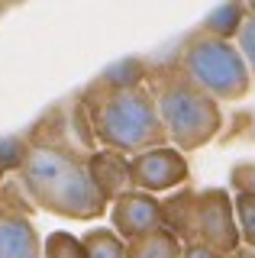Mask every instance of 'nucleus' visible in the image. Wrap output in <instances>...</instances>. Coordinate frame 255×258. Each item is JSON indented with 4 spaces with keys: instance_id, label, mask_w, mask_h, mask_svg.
Here are the masks:
<instances>
[{
    "instance_id": "1",
    "label": "nucleus",
    "mask_w": 255,
    "mask_h": 258,
    "mask_svg": "<svg viewBox=\"0 0 255 258\" xmlns=\"http://www.w3.org/2000/svg\"><path fill=\"white\" fill-rule=\"evenodd\" d=\"M17 177L29 200L45 213L94 223L110 210L107 194L91 171V155L61 142H33Z\"/></svg>"
},
{
    "instance_id": "2",
    "label": "nucleus",
    "mask_w": 255,
    "mask_h": 258,
    "mask_svg": "<svg viewBox=\"0 0 255 258\" xmlns=\"http://www.w3.org/2000/svg\"><path fill=\"white\" fill-rule=\"evenodd\" d=\"M91 129H94V142H100L103 152H113V155L123 158L168 145L155 94L149 87L103 91L100 103L91 110Z\"/></svg>"
},
{
    "instance_id": "3",
    "label": "nucleus",
    "mask_w": 255,
    "mask_h": 258,
    "mask_svg": "<svg viewBox=\"0 0 255 258\" xmlns=\"http://www.w3.org/2000/svg\"><path fill=\"white\" fill-rule=\"evenodd\" d=\"M155 103L168 145H174L181 155L210 145L223 129L220 103L210 94H204L181 68L155 87Z\"/></svg>"
},
{
    "instance_id": "4",
    "label": "nucleus",
    "mask_w": 255,
    "mask_h": 258,
    "mask_svg": "<svg viewBox=\"0 0 255 258\" xmlns=\"http://www.w3.org/2000/svg\"><path fill=\"white\" fill-rule=\"evenodd\" d=\"M181 71L217 103L223 100L236 103L252 94L249 64L236 48V42H223V39L194 32L184 42V52H181Z\"/></svg>"
},
{
    "instance_id": "5",
    "label": "nucleus",
    "mask_w": 255,
    "mask_h": 258,
    "mask_svg": "<svg viewBox=\"0 0 255 258\" xmlns=\"http://www.w3.org/2000/svg\"><path fill=\"white\" fill-rule=\"evenodd\" d=\"M194 242L233 258L242 245L236 207L226 187H204L194 194Z\"/></svg>"
},
{
    "instance_id": "6",
    "label": "nucleus",
    "mask_w": 255,
    "mask_h": 258,
    "mask_svg": "<svg viewBox=\"0 0 255 258\" xmlns=\"http://www.w3.org/2000/svg\"><path fill=\"white\" fill-rule=\"evenodd\" d=\"M190 177L187 155H181L174 145H158L142 155L130 158V187L146 190V194H162L174 190Z\"/></svg>"
},
{
    "instance_id": "7",
    "label": "nucleus",
    "mask_w": 255,
    "mask_h": 258,
    "mask_svg": "<svg viewBox=\"0 0 255 258\" xmlns=\"http://www.w3.org/2000/svg\"><path fill=\"white\" fill-rule=\"evenodd\" d=\"M110 223H113L110 229H113L126 245H130V242H139V239L152 236L158 229H165L162 200H158L155 194L130 187L110 204Z\"/></svg>"
},
{
    "instance_id": "8",
    "label": "nucleus",
    "mask_w": 255,
    "mask_h": 258,
    "mask_svg": "<svg viewBox=\"0 0 255 258\" xmlns=\"http://www.w3.org/2000/svg\"><path fill=\"white\" fill-rule=\"evenodd\" d=\"M42 242L29 216L0 210V258H42Z\"/></svg>"
},
{
    "instance_id": "9",
    "label": "nucleus",
    "mask_w": 255,
    "mask_h": 258,
    "mask_svg": "<svg viewBox=\"0 0 255 258\" xmlns=\"http://www.w3.org/2000/svg\"><path fill=\"white\" fill-rule=\"evenodd\" d=\"M245 20H249V7L245 4H220L201 20L197 32L210 36V39H223V42H236V36L245 26Z\"/></svg>"
},
{
    "instance_id": "10",
    "label": "nucleus",
    "mask_w": 255,
    "mask_h": 258,
    "mask_svg": "<svg viewBox=\"0 0 255 258\" xmlns=\"http://www.w3.org/2000/svg\"><path fill=\"white\" fill-rule=\"evenodd\" d=\"M91 171L97 177L100 190L107 194V200H116L123 190H130V158L100 152V155H91Z\"/></svg>"
},
{
    "instance_id": "11",
    "label": "nucleus",
    "mask_w": 255,
    "mask_h": 258,
    "mask_svg": "<svg viewBox=\"0 0 255 258\" xmlns=\"http://www.w3.org/2000/svg\"><path fill=\"white\" fill-rule=\"evenodd\" d=\"M87 258H130V245L107 226H94L81 236Z\"/></svg>"
},
{
    "instance_id": "12",
    "label": "nucleus",
    "mask_w": 255,
    "mask_h": 258,
    "mask_svg": "<svg viewBox=\"0 0 255 258\" xmlns=\"http://www.w3.org/2000/svg\"><path fill=\"white\" fill-rule=\"evenodd\" d=\"M181 255H184V242L171 236L168 229H158L139 242H130V258H181Z\"/></svg>"
},
{
    "instance_id": "13",
    "label": "nucleus",
    "mask_w": 255,
    "mask_h": 258,
    "mask_svg": "<svg viewBox=\"0 0 255 258\" xmlns=\"http://www.w3.org/2000/svg\"><path fill=\"white\" fill-rule=\"evenodd\" d=\"M142 75H146V64L139 58H126L119 64H110L107 71H103L100 84L107 87V91H123V87H142Z\"/></svg>"
},
{
    "instance_id": "14",
    "label": "nucleus",
    "mask_w": 255,
    "mask_h": 258,
    "mask_svg": "<svg viewBox=\"0 0 255 258\" xmlns=\"http://www.w3.org/2000/svg\"><path fill=\"white\" fill-rule=\"evenodd\" d=\"M42 258H87L81 236H71L65 229L49 232V239L42 242Z\"/></svg>"
},
{
    "instance_id": "15",
    "label": "nucleus",
    "mask_w": 255,
    "mask_h": 258,
    "mask_svg": "<svg viewBox=\"0 0 255 258\" xmlns=\"http://www.w3.org/2000/svg\"><path fill=\"white\" fill-rule=\"evenodd\" d=\"M29 145L23 136H7V139H0V168L4 171H17L26 165V155H29Z\"/></svg>"
},
{
    "instance_id": "16",
    "label": "nucleus",
    "mask_w": 255,
    "mask_h": 258,
    "mask_svg": "<svg viewBox=\"0 0 255 258\" xmlns=\"http://www.w3.org/2000/svg\"><path fill=\"white\" fill-rule=\"evenodd\" d=\"M236 207V223H239V239L245 248L255 252V197H233Z\"/></svg>"
},
{
    "instance_id": "17",
    "label": "nucleus",
    "mask_w": 255,
    "mask_h": 258,
    "mask_svg": "<svg viewBox=\"0 0 255 258\" xmlns=\"http://www.w3.org/2000/svg\"><path fill=\"white\" fill-rule=\"evenodd\" d=\"M229 190L233 197H255V161H239L229 171Z\"/></svg>"
},
{
    "instance_id": "18",
    "label": "nucleus",
    "mask_w": 255,
    "mask_h": 258,
    "mask_svg": "<svg viewBox=\"0 0 255 258\" xmlns=\"http://www.w3.org/2000/svg\"><path fill=\"white\" fill-rule=\"evenodd\" d=\"M236 48L242 52L245 64H249L252 87H255V10H249V20H245V26L239 29V36H236Z\"/></svg>"
},
{
    "instance_id": "19",
    "label": "nucleus",
    "mask_w": 255,
    "mask_h": 258,
    "mask_svg": "<svg viewBox=\"0 0 255 258\" xmlns=\"http://www.w3.org/2000/svg\"><path fill=\"white\" fill-rule=\"evenodd\" d=\"M181 258H226V255L213 252V248L201 245V242H190V245H184V255H181Z\"/></svg>"
},
{
    "instance_id": "20",
    "label": "nucleus",
    "mask_w": 255,
    "mask_h": 258,
    "mask_svg": "<svg viewBox=\"0 0 255 258\" xmlns=\"http://www.w3.org/2000/svg\"><path fill=\"white\" fill-rule=\"evenodd\" d=\"M4 174H7V171H4V168H0V187H4Z\"/></svg>"
},
{
    "instance_id": "21",
    "label": "nucleus",
    "mask_w": 255,
    "mask_h": 258,
    "mask_svg": "<svg viewBox=\"0 0 255 258\" xmlns=\"http://www.w3.org/2000/svg\"><path fill=\"white\" fill-rule=\"evenodd\" d=\"M252 258H255V255H252Z\"/></svg>"
}]
</instances>
